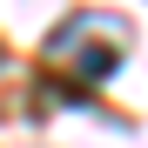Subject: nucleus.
<instances>
[]
</instances>
